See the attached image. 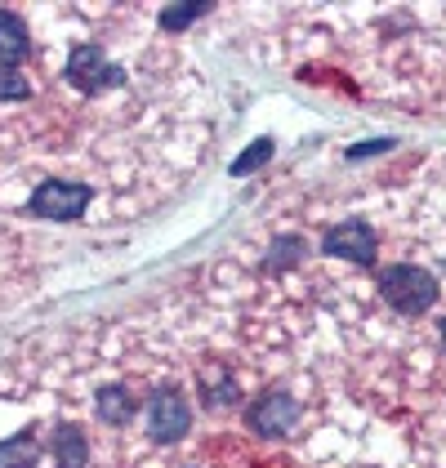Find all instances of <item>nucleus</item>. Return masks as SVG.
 <instances>
[{"mask_svg": "<svg viewBox=\"0 0 446 468\" xmlns=\"http://www.w3.org/2000/svg\"><path fill=\"white\" fill-rule=\"evenodd\" d=\"M27 58V32L14 14H0V68H14Z\"/></svg>", "mask_w": 446, "mask_h": 468, "instance_id": "1a4fd4ad", "label": "nucleus"}, {"mask_svg": "<svg viewBox=\"0 0 446 468\" xmlns=\"http://www.w3.org/2000/svg\"><path fill=\"white\" fill-rule=\"evenodd\" d=\"M94 406H99V420H108V424H130L134 420V397L121 384H103L94 393Z\"/></svg>", "mask_w": 446, "mask_h": 468, "instance_id": "6e6552de", "label": "nucleus"}, {"mask_svg": "<svg viewBox=\"0 0 446 468\" xmlns=\"http://www.w3.org/2000/svg\"><path fill=\"white\" fill-rule=\"evenodd\" d=\"M49 455H54V468H85L90 464V441L76 424H58L49 437Z\"/></svg>", "mask_w": 446, "mask_h": 468, "instance_id": "0eeeda50", "label": "nucleus"}, {"mask_svg": "<svg viewBox=\"0 0 446 468\" xmlns=\"http://www.w3.org/2000/svg\"><path fill=\"white\" fill-rule=\"evenodd\" d=\"M250 420H255V429L260 432H291L303 420V410H299L295 397L286 393H268L263 401L250 406Z\"/></svg>", "mask_w": 446, "mask_h": 468, "instance_id": "423d86ee", "label": "nucleus"}, {"mask_svg": "<svg viewBox=\"0 0 446 468\" xmlns=\"http://www.w3.org/2000/svg\"><path fill=\"white\" fill-rule=\"evenodd\" d=\"M68 80H72L80 94H103V90H112V85H121L125 72H121L116 63H108L99 49L80 45L72 58H68Z\"/></svg>", "mask_w": 446, "mask_h": 468, "instance_id": "f03ea898", "label": "nucleus"}, {"mask_svg": "<svg viewBox=\"0 0 446 468\" xmlns=\"http://www.w3.org/2000/svg\"><path fill=\"white\" fill-rule=\"evenodd\" d=\"M379 294L398 313H429L438 303V282L424 268H388L379 277Z\"/></svg>", "mask_w": 446, "mask_h": 468, "instance_id": "f257e3e1", "label": "nucleus"}, {"mask_svg": "<svg viewBox=\"0 0 446 468\" xmlns=\"http://www.w3.org/2000/svg\"><path fill=\"white\" fill-rule=\"evenodd\" d=\"M32 215L40 218H80L85 215V206H90V187L85 183H45L32 192Z\"/></svg>", "mask_w": 446, "mask_h": 468, "instance_id": "7ed1b4c3", "label": "nucleus"}, {"mask_svg": "<svg viewBox=\"0 0 446 468\" xmlns=\"http://www.w3.org/2000/svg\"><path fill=\"white\" fill-rule=\"evenodd\" d=\"M263 161H272V139H255V144L232 161V175H255Z\"/></svg>", "mask_w": 446, "mask_h": 468, "instance_id": "9b49d317", "label": "nucleus"}, {"mask_svg": "<svg viewBox=\"0 0 446 468\" xmlns=\"http://www.w3.org/2000/svg\"><path fill=\"white\" fill-rule=\"evenodd\" d=\"M442 344H446V322H442Z\"/></svg>", "mask_w": 446, "mask_h": 468, "instance_id": "2eb2a0df", "label": "nucleus"}, {"mask_svg": "<svg viewBox=\"0 0 446 468\" xmlns=\"http://www.w3.org/2000/svg\"><path fill=\"white\" fill-rule=\"evenodd\" d=\"M32 460H37V441H32V432L0 441V468H27Z\"/></svg>", "mask_w": 446, "mask_h": 468, "instance_id": "9d476101", "label": "nucleus"}, {"mask_svg": "<svg viewBox=\"0 0 446 468\" xmlns=\"http://www.w3.org/2000/svg\"><path fill=\"white\" fill-rule=\"evenodd\" d=\"M326 254H339L348 263H375V232L366 223H339L326 237Z\"/></svg>", "mask_w": 446, "mask_h": 468, "instance_id": "39448f33", "label": "nucleus"}, {"mask_svg": "<svg viewBox=\"0 0 446 468\" xmlns=\"http://www.w3.org/2000/svg\"><path fill=\"white\" fill-rule=\"evenodd\" d=\"M187 429H192V410H187V401L175 393V388H165V393L152 397L148 432L156 437V441H179Z\"/></svg>", "mask_w": 446, "mask_h": 468, "instance_id": "20e7f679", "label": "nucleus"}, {"mask_svg": "<svg viewBox=\"0 0 446 468\" xmlns=\"http://www.w3.org/2000/svg\"><path fill=\"white\" fill-rule=\"evenodd\" d=\"M295 254H299V246L291 241V237H286V241H277V254L268 259V268H286V263H291Z\"/></svg>", "mask_w": 446, "mask_h": 468, "instance_id": "4468645a", "label": "nucleus"}, {"mask_svg": "<svg viewBox=\"0 0 446 468\" xmlns=\"http://www.w3.org/2000/svg\"><path fill=\"white\" fill-rule=\"evenodd\" d=\"M206 9H210V5H175V9H165V14H161V27L179 32V27H187V23H196Z\"/></svg>", "mask_w": 446, "mask_h": 468, "instance_id": "ddd939ff", "label": "nucleus"}, {"mask_svg": "<svg viewBox=\"0 0 446 468\" xmlns=\"http://www.w3.org/2000/svg\"><path fill=\"white\" fill-rule=\"evenodd\" d=\"M27 76L18 68H0V103H14V99H27Z\"/></svg>", "mask_w": 446, "mask_h": 468, "instance_id": "f8f14e48", "label": "nucleus"}]
</instances>
